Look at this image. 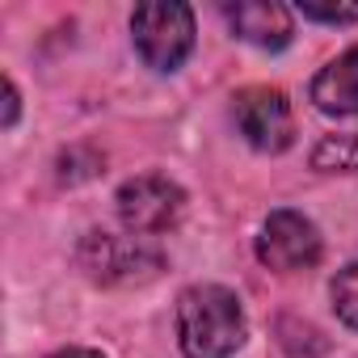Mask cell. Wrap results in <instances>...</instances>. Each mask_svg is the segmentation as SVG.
I'll return each instance as SVG.
<instances>
[{
	"label": "cell",
	"mask_w": 358,
	"mask_h": 358,
	"mask_svg": "<svg viewBox=\"0 0 358 358\" xmlns=\"http://www.w3.org/2000/svg\"><path fill=\"white\" fill-rule=\"evenodd\" d=\"M312 101L320 114H358V47H350L345 55L329 59L316 80H312Z\"/></svg>",
	"instance_id": "obj_8"
},
{
	"label": "cell",
	"mask_w": 358,
	"mask_h": 358,
	"mask_svg": "<svg viewBox=\"0 0 358 358\" xmlns=\"http://www.w3.org/2000/svg\"><path fill=\"white\" fill-rule=\"evenodd\" d=\"M245 333L241 299L220 282L186 287L177 299V341L186 358H232L245 345Z\"/></svg>",
	"instance_id": "obj_1"
},
{
	"label": "cell",
	"mask_w": 358,
	"mask_h": 358,
	"mask_svg": "<svg viewBox=\"0 0 358 358\" xmlns=\"http://www.w3.org/2000/svg\"><path fill=\"white\" fill-rule=\"evenodd\" d=\"M182 215H186V194L164 173H139L118 186V220L135 236L169 232Z\"/></svg>",
	"instance_id": "obj_3"
},
{
	"label": "cell",
	"mask_w": 358,
	"mask_h": 358,
	"mask_svg": "<svg viewBox=\"0 0 358 358\" xmlns=\"http://www.w3.org/2000/svg\"><path fill=\"white\" fill-rule=\"evenodd\" d=\"M80 266L97 282H143L160 270V253L143 236L89 232L80 241Z\"/></svg>",
	"instance_id": "obj_5"
},
{
	"label": "cell",
	"mask_w": 358,
	"mask_h": 358,
	"mask_svg": "<svg viewBox=\"0 0 358 358\" xmlns=\"http://www.w3.org/2000/svg\"><path fill=\"white\" fill-rule=\"evenodd\" d=\"M51 358H101L97 350H85V345H68V350H59V354H51Z\"/></svg>",
	"instance_id": "obj_13"
},
{
	"label": "cell",
	"mask_w": 358,
	"mask_h": 358,
	"mask_svg": "<svg viewBox=\"0 0 358 358\" xmlns=\"http://www.w3.org/2000/svg\"><path fill=\"white\" fill-rule=\"evenodd\" d=\"M312 169H320V173H358V131L324 135L312 148Z\"/></svg>",
	"instance_id": "obj_9"
},
{
	"label": "cell",
	"mask_w": 358,
	"mask_h": 358,
	"mask_svg": "<svg viewBox=\"0 0 358 358\" xmlns=\"http://www.w3.org/2000/svg\"><path fill=\"white\" fill-rule=\"evenodd\" d=\"M224 17L236 38H245L262 51H282L295 34V17L278 0H236V5L224 9Z\"/></svg>",
	"instance_id": "obj_7"
},
{
	"label": "cell",
	"mask_w": 358,
	"mask_h": 358,
	"mask_svg": "<svg viewBox=\"0 0 358 358\" xmlns=\"http://www.w3.org/2000/svg\"><path fill=\"white\" fill-rule=\"evenodd\" d=\"M131 38L148 68L177 72L194 51V13L182 0H152L131 13Z\"/></svg>",
	"instance_id": "obj_2"
},
{
	"label": "cell",
	"mask_w": 358,
	"mask_h": 358,
	"mask_svg": "<svg viewBox=\"0 0 358 358\" xmlns=\"http://www.w3.org/2000/svg\"><path fill=\"white\" fill-rule=\"evenodd\" d=\"M17 89H13V80H5V127H13L17 122Z\"/></svg>",
	"instance_id": "obj_12"
},
{
	"label": "cell",
	"mask_w": 358,
	"mask_h": 358,
	"mask_svg": "<svg viewBox=\"0 0 358 358\" xmlns=\"http://www.w3.org/2000/svg\"><path fill=\"white\" fill-rule=\"evenodd\" d=\"M232 122L245 135V143L257 152H282L295 139V114H291L287 93L266 89V85L232 97Z\"/></svg>",
	"instance_id": "obj_4"
},
{
	"label": "cell",
	"mask_w": 358,
	"mask_h": 358,
	"mask_svg": "<svg viewBox=\"0 0 358 358\" xmlns=\"http://www.w3.org/2000/svg\"><path fill=\"white\" fill-rule=\"evenodd\" d=\"M295 13H299V17H308V22H324V26L358 22V5H354V0H350V5H316V0H299Z\"/></svg>",
	"instance_id": "obj_11"
},
{
	"label": "cell",
	"mask_w": 358,
	"mask_h": 358,
	"mask_svg": "<svg viewBox=\"0 0 358 358\" xmlns=\"http://www.w3.org/2000/svg\"><path fill=\"white\" fill-rule=\"evenodd\" d=\"M329 295H333V312H337L350 329H358V262H350L345 270H337Z\"/></svg>",
	"instance_id": "obj_10"
},
{
	"label": "cell",
	"mask_w": 358,
	"mask_h": 358,
	"mask_svg": "<svg viewBox=\"0 0 358 358\" xmlns=\"http://www.w3.org/2000/svg\"><path fill=\"white\" fill-rule=\"evenodd\" d=\"M320 232L308 215L282 207V211H270V220L262 224V236H257V257L266 270H278V274H291V270H308L320 262Z\"/></svg>",
	"instance_id": "obj_6"
}]
</instances>
